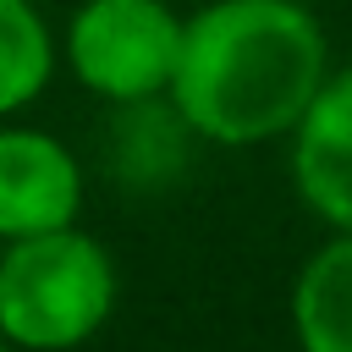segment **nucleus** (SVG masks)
<instances>
[{
  "instance_id": "obj_1",
  "label": "nucleus",
  "mask_w": 352,
  "mask_h": 352,
  "mask_svg": "<svg viewBox=\"0 0 352 352\" xmlns=\"http://www.w3.org/2000/svg\"><path fill=\"white\" fill-rule=\"evenodd\" d=\"M324 77L330 44L302 0H209L182 22L165 94L192 138L248 148L292 132Z\"/></svg>"
},
{
  "instance_id": "obj_2",
  "label": "nucleus",
  "mask_w": 352,
  "mask_h": 352,
  "mask_svg": "<svg viewBox=\"0 0 352 352\" xmlns=\"http://www.w3.org/2000/svg\"><path fill=\"white\" fill-rule=\"evenodd\" d=\"M116 308V258L77 226L0 248V336L22 352H72Z\"/></svg>"
},
{
  "instance_id": "obj_3",
  "label": "nucleus",
  "mask_w": 352,
  "mask_h": 352,
  "mask_svg": "<svg viewBox=\"0 0 352 352\" xmlns=\"http://www.w3.org/2000/svg\"><path fill=\"white\" fill-rule=\"evenodd\" d=\"M182 22L165 0H82L66 28V60L110 104L160 99L176 77Z\"/></svg>"
},
{
  "instance_id": "obj_4",
  "label": "nucleus",
  "mask_w": 352,
  "mask_h": 352,
  "mask_svg": "<svg viewBox=\"0 0 352 352\" xmlns=\"http://www.w3.org/2000/svg\"><path fill=\"white\" fill-rule=\"evenodd\" d=\"M82 165L38 126H0V242L77 226Z\"/></svg>"
},
{
  "instance_id": "obj_5",
  "label": "nucleus",
  "mask_w": 352,
  "mask_h": 352,
  "mask_svg": "<svg viewBox=\"0 0 352 352\" xmlns=\"http://www.w3.org/2000/svg\"><path fill=\"white\" fill-rule=\"evenodd\" d=\"M297 198L330 226L352 231V66L330 72L292 126Z\"/></svg>"
},
{
  "instance_id": "obj_6",
  "label": "nucleus",
  "mask_w": 352,
  "mask_h": 352,
  "mask_svg": "<svg viewBox=\"0 0 352 352\" xmlns=\"http://www.w3.org/2000/svg\"><path fill=\"white\" fill-rule=\"evenodd\" d=\"M292 336L302 352H352V231H336L297 270Z\"/></svg>"
},
{
  "instance_id": "obj_7",
  "label": "nucleus",
  "mask_w": 352,
  "mask_h": 352,
  "mask_svg": "<svg viewBox=\"0 0 352 352\" xmlns=\"http://www.w3.org/2000/svg\"><path fill=\"white\" fill-rule=\"evenodd\" d=\"M55 38L33 0H0V116L33 104L50 88Z\"/></svg>"
},
{
  "instance_id": "obj_8",
  "label": "nucleus",
  "mask_w": 352,
  "mask_h": 352,
  "mask_svg": "<svg viewBox=\"0 0 352 352\" xmlns=\"http://www.w3.org/2000/svg\"><path fill=\"white\" fill-rule=\"evenodd\" d=\"M0 352H16V346H11V341H6V336H0Z\"/></svg>"
}]
</instances>
